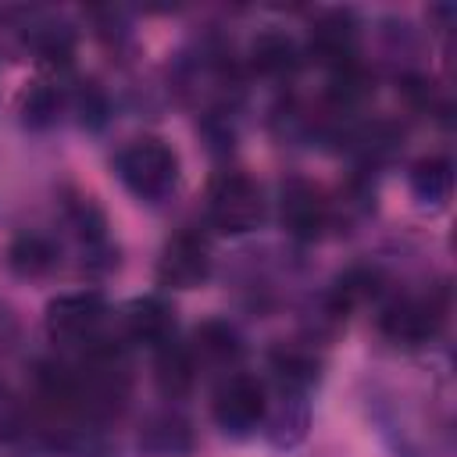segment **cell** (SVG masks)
<instances>
[{
  "instance_id": "cell-1",
  "label": "cell",
  "mask_w": 457,
  "mask_h": 457,
  "mask_svg": "<svg viewBox=\"0 0 457 457\" xmlns=\"http://www.w3.org/2000/svg\"><path fill=\"white\" fill-rule=\"evenodd\" d=\"M118 179L139 200H164L179 182V154L161 136H139L118 154Z\"/></svg>"
},
{
  "instance_id": "cell-2",
  "label": "cell",
  "mask_w": 457,
  "mask_h": 457,
  "mask_svg": "<svg viewBox=\"0 0 457 457\" xmlns=\"http://www.w3.org/2000/svg\"><path fill=\"white\" fill-rule=\"evenodd\" d=\"M207 218L225 236L253 232L264 218V193L246 171H218L207 186Z\"/></svg>"
},
{
  "instance_id": "cell-3",
  "label": "cell",
  "mask_w": 457,
  "mask_h": 457,
  "mask_svg": "<svg viewBox=\"0 0 457 457\" xmlns=\"http://www.w3.org/2000/svg\"><path fill=\"white\" fill-rule=\"evenodd\" d=\"M446 321V300L443 293H421V296H400L378 314V332L403 350L425 346L436 339V332Z\"/></svg>"
},
{
  "instance_id": "cell-4",
  "label": "cell",
  "mask_w": 457,
  "mask_h": 457,
  "mask_svg": "<svg viewBox=\"0 0 457 457\" xmlns=\"http://www.w3.org/2000/svg\"><path fill=\"white\" fill-rule=\"evenodd\" d=\"M211 414H214V421H218L221 432H228V436H250V432L261 428L264 418H268V393H264V382L253 378V375H246V371L228 375V378L214 389Z\"/></svg>"
},
{
  "instance_id": "cell-5",
  "label": "cell",
  "mask_w": 457,
  "mask_h": 457,
  "mask_svg": "<svg viewBox=\"0 0 457 457\" xmlns=\"http://www.w3.org/2000/svg\"><path fill=\"white\" fill-rule=\"evenodd\" d=\"M107 303L100 293H64L46 303V332L54 343L64 346H93L104 339Z\"/></svg>"
},
{
  "instance_id": "cell-6",
  "label": "cell",
  "mask_w": 457,
  "mask_h": 457,
  "mask_svg": "<svg viewBox=\"0 0 457 457\" xmlns=\"http://www.w3.org/2000/svg\"><path fill=\"white\" fill-rule=\"evenodd\" d=\"M211 275V246L200 232H175L157 257V282L168 289H196Z\"/></svg>"
},
{
  "instance_id": "cell-7",
  "label": "cell",
  "mask_w": 457,
  "mask_h": 457,
  "mask_svg": "<svg viewBox=\"0 0 457 457\" xmlns=\"http://www.w3.org/2000/svg\"><path fill=\"white\" fill-rule=\"evenodd\" d=\"M278 218L293 239H318L328 225V200L307 179H286L278 189Z\"/></svg>"
},
{
  "instance_id": "cell-8",
  "label": "cell",
  "mask_w": 457,
  "mask_h": 457,
  "mask_svg": "<svg viewBox=\"0 0 457 457\" xmlns=\"http://www.w3.org/2000/svg\"><path fill=\"white\" fill-rule=\"evenodd\" d=\"M307 46H311V57H318L332 71L357 61V18L350 11H325L311 25Z\"/></svg>"
},
{
  "instance_id": "cell-9",
  "label": "cell",
  "mask_w": 457,
  "mask_h": 457,
  "mask_svg": "<svg viewBox=\"0 0 457 457\" xmlns=\"http://www.w3.org/2000/svg\"><path fill=\"white\" fill-rule=\"evenodd\" d=\"M125 336L143 346H164L175 336V311L164 296H136L125 307Z\"/></svg>"
},
{
  "instance_id": "cell-10",
  "label": "cell",
  "mask_w": 457,
  "mask_h": 457,
  "mask_svg": "<svg viewBox=\"0 0 457 457\" xmlns=\"http://www.w3.org/2000/svg\"><path fill=\"white\" fill-rule=\"evenodd\" d=\"M246 57H250V68L257 75H264V79H286V75H293L300 68V46L282 29L257 32Z\"/></svg>"
},
{
  "instance_id": "cell-11",
  "label": "cell",
  "mask_w": 457,
  "mask_h": 457,
  "mask_svg": "<svg viewBox=\"0 0 457 457\" xmlns=\"http://www.w3.org/2000/svg\"><path fill=\"white\" fill-rule=\"evenodd\" d=\"M139 450H146L154 457H186V453H193V428L182 414L161 411L143 425Z\"/></svg>"
},
{
  "instance_id": "cell-12",
  "label": "cell",
  "mask_w": 457,
  "mask_h": 457,
  "mask_svg": "<svg viewBox=\"0 0 457 457\" xmlns=\"http://www.w3.org/2000/svg\"><path fill=\"white\" fill-rule=\"evenodd\" d=\"M7 264L14 275L21 278H43L54 264H57V243L46 236V232H36V228H25L11 239L7 246Z\"/></svg>"
},
{
  "instance_id": "cell-13",
  "label": "cell",
  "mask_w": 457,
  "mask_h": 457,
  "mask_svg": "<svg viewBox=\"0 0 457 457\" xmlns=\"http://www.w3.org/2000/svg\"><path fill=\"white\" fill-rule=\"evenodd\" d=\"M154 382L164 396L179 400L193 389L196 382V357L189 353V346H179L175 339L157 346V361H154Z\"/></svg>"
},
{
  "instance_id": "cell-14",
  "label": "cell",
  "mask_w": 457,
  "mask_h": 457,
  "mask_svg": "<svg viewBox=\"0 0 457 457\" xmlns=\"http://www.w3.org/2000/svg\"><path fill=\"white\" fill-rule=\"evenodd\" d=\"M189 353L200 357V361H207V364H232L243 353V343H239V332L228 321L211 318V321L196 325Z\"/></svg>"
},
{
  "instance_id": "cell-15",
  "label": "cell",
  "mask_w": 457,
  "mask_h": 457,
  "mask_svg": "<svg viewBox=\"0 0 457 457\" xmlns=\"http://www.w3.org/2000/svg\"><path fill=\"white\" fill-rule=\"evenodd\" d=\"M271 371L278 375L282 389H289V393H303V389L318 378L321 361H318L311 350L296 346V343H282V346L271 350Z\"/></svg>"
},
{
  "instance_id": "cell-16",
  "label": "cell",
  "mask_w": 457,
  "mask_h": 457,
  "mask_svg": "<svg viewBox=\"0 0 457 457\" xmlns=\"http://www.w3.org/2000/svg\"><path fill=\"white\" fill-rule=\"evenodd\" d=\"M411 189H414V196L421 204H436V207L446 204L450 193H453V164H450V157L432 154V157L414 161V168H411Z\"/></svg>"
},
{
  "instance_id": "cell-17",
  "label": "cell",
  "mask_w": 457,
  "mask_h": 457,
  "mask_svg": "<svg viewBox=\"0 0 457 457\" xmlns=\"http://www.w3.org/2000/svg\"><path fill=\"white\" fill-rule=\"evenodd\" d=\"M61 104H64L61 89H57L54 82H46V79H32V82H25V89L18 93V114H21V121L32 125V129L54 125L57 114H61Z\"/></svg>"
},
{
  "instance_id": "cell-18",
  "label": "cell",
  "mask_w": 457,
  "mask_h": 457,
  "mask_svg": "<svg viewBox=\"0 0 457 457\" xmlns=\"http://www.w3.org/2000/svg\"><path fill=\"white\" fill-rule=\"evenodd\" d=\"M264 425H268V436H271L275 446H293L307 432V407L296 396H289V400L282 396V407L278 411H271V403H268Z\"/></svg>"
},
{
  "instance_id": "cell-19",
  "label": "cell",
  "mask_w": 457,
  "mask_h": 457,
  "mask_svg": "<svg viewBox=\"0 0 457 457\" xmlns=\"http://www.w3.org/2000/svg\"><path fill=\"white\" fill-rule=\"evenodd\" d=\"M25 43L43 57V61H54V64H64L75 50V36L68 25L61 21H39L25 32Z\"/></svg>"
},
{
  "instance_id": "cell-20",
  "label": "cell",
  "mask_w": 457,
  "mask_h": 457,
  "mask_svg": "<svg viewBox=\"0 0 457 457\" xmlns=\"http://www.w3.org/2000/svg\"><path fill=\"white\" fill-rule=\"evenodd\" d=\"M375 289H378V271H371V268H350L346 275L336 278L332 311H350V307H357L361 300H368Z\"/></svg>"
},
{
  "instance_id": "cell-21",
  "label": "cell",
  "mask_w": 457,
  "mask_h": 457,
  "mask_svg": "<svg viewBox=\"0 0 457 457\" xmlns=\"http://www.w3.org/2000/svg\"><path fill=\"white\" fill-rule=\"evenodd\" d=\"M25 425H29V414H25L21 396L7 382H0V443L18 439L25 432Z\"/></svg>"
}]
</instances>
